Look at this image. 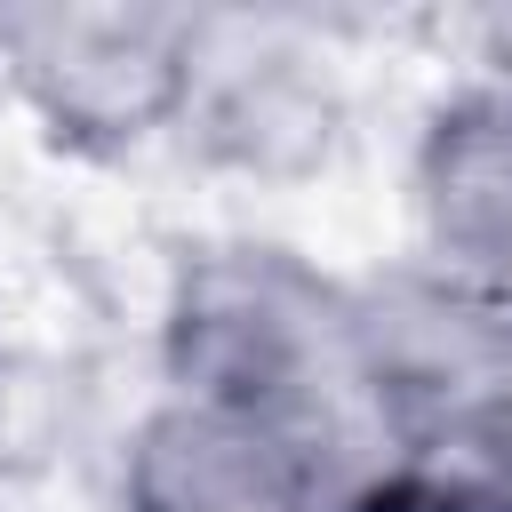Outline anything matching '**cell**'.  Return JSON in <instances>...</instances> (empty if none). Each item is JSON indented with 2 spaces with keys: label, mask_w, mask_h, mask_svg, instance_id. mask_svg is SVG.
<instances>
[{
  "label": "cell",
  "mask_w": 512,
  "mask_h": 512,
  "mask_svg": "<svg viewBox=\"0 0 512 512\" xmlns=\"http://www.w3.org/2000/svg\"><path fill=\"white\" fill-rule=\"evenodd\" d=\"M496 48H504V64H512V16H504V24H496Z\"/></svg>",
  "instance_id": "1"
}]
</instances>
